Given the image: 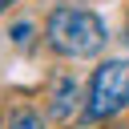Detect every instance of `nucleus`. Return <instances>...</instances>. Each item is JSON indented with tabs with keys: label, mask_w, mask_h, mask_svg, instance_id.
<instances>
[{
	"label": "nucleus",
	"mask_w": 129,
	"mask_h": 129,
	"mask_svg": "<svg viewBox=\"0 0 129 129\" xmlns=\"http://www.w3.org/2000/svg\"><path fill=\"white\" fill-rule=\"evenodd\" d=\"M44 36L60 56H73V60L97 56L105 48V40H109L105 20L97 12H89V8H52L48 24H44Z\"/></svg>",
	"instance_id": "1"
},
{
	"label": "nucleus",
	"mask_w": 129,
	"mask_h": 129,
	"mask_svg": "<svg viewBox=\"0 0 129 129\" xmlns=\"http://www.w3.org/2000/svg\"><path fill=\"white\" fill-rule=\"evenodd\" d=\"M121 109H129V60H105L89 81L85 117L105 121V117H117Z\"/></svg>",
	"instance_id": "2"
},
{
	"label": "nucleus",
	"mask_w": 129,
	"mask_h": 129,
	"mask_svg": "<svg viewBox=\"0 0 129 129\" xmlns=\"http://www.w3.org/2000/svg\"><path fill=\"white\" fill-rule=\"evenodd\" d=\"M69 101L77 105V81H60V85H56V97H52V113H56V117H69Z\"/></svg>",
	"instance_id": "3"
},
{
	"label": "nucleus",
	"mask_w": 129,
	"mask_h": 129,
	"mask_svg": "<svg viewBox=\"0 0 129 129\" xmlns=\"http://www.w3.org/2000/svg\"><path fill=\"white\" fill-rule=\"evenodd\" d=\"M8 129H44V125H40V117H36L32 109H20V113H12Z\"/></svg>",
	"instance_id": "4"
},
{
	"label": "nucleus",
	"mask_w": 129,
	"mask_h": 129,
	"mask_svg": "<svg viewBox=\"0 0 129 129\" xmlns=\"http://www.w3.org/2000/svg\"><path fill=\"white\" fill-rule=\"evenodd\" d=\"M8 4H16V0H0V12H4V8H8Z\"/></svg>",
	"instance_id": "5"
}]
</instances>
